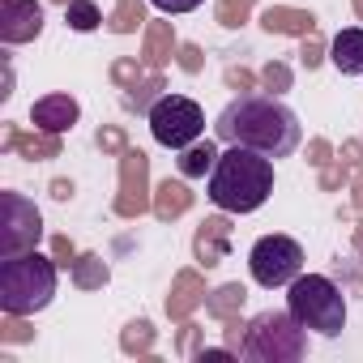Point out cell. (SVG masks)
<instances>
[{"mask_svg": "<svg viewBox=\"0 0 363 363\" xmlns=\"http://www.w3.org/2000/svg\"><path fill=\"white\" fill-rule=\"evenodd\" d=\"M218 141L227 145H252L269 158H286L299 145V120L291 107H282L269 94H240L235 103H227L214 120Z\"/></svg>", "mask_w": 363, "mask_h": 363, "instance_id": "1", "label": "cell"}, {"mask_svg": "<svg viewBox=\"0 0 363 363\" xmlns=\"http://www.w3.org/2000/svg\"><path fill=\"white\" fill-rule=\"evenodd\" d=\"M274 193V162L252 145H231L210 171V201L227 214H252Z\"/></svg>", "mask_w": 363, "mask_h": 363, "instance_id": "2", "label": "cell"}, {"mask_svg": "<svg viewBox=\"0 0 363 363\" xmlns=\"http://www.w3.org/2000/svg\"><path fill=\"white\" fill-rule=\"evenodd\" d=\"M56 269L60 265L39 257L35 248L18 252V257H5L0 261V308L18 312V316L43 312L56 295Z\"/></svg>", "mask_w": 363, "mask_h": 363, "instance_id": "3", "label": "cell"}, {"mask_svg": "<svg viewBox=\"0 0 363 363\" xmlns=\"http://www.w3.org/2000/svg\"><path fill=\"white\" fill-rule=\"evenodd\" d=\"M286 308L303 329H312L320 337H337L346 329V295L325 274H299L286 291Z\"/></svg>", "mask_w": 363, "mask_h": 363, "instance_id": "4", "label": "cell"}, {"mask_svg": "<svg viewBox=\"0 0 363 363\" xmlns=\"http://www.w3.org/2000/svg\"><path fill=\"white\" fill-rule=\"evenodd\" d=\"M303 350H308V329L286 308V312H261L248 320L240 359H248V363H295V359H303Z\"/></svg>", "mask_w": 363, "mask_h": 363, "instance_id": "5", "label": "cell"}, {"mask_svg": "<svg viewBox=\"0 0 363 363\" xmlns=\"http://www.w3.org/2000/svg\"><path fill=\"white\" fill-rule=\"evenodd\" d=\"M201 128H206V111L184 94H162L150 107V133L167 150H189L201 137Z\"/></svg>", "mask_w": 363, "mask_h": 363, "instance_id": "6", "label": "cell"}, {"mask_svg": "<svg viewBox=\"0 0 363 363\" xmlns=\"http://www.w3.org/2000/svg\"><path fill=\"white\" fill-rule=\"evenodd\" d=\"M248 269L252 278L274 291V286H291L303 269V248L291 240V235H261L248 252Z\"/></svg>", "mask_w": 363, "mask_h": 363, "instance_id": "7", "label": "cell"}, {"mask_svg": "<svg viewBox=\"0 0 363 363\" xmlns=\"http://www.w3.org/2000/svg\"><path fill=\"white\" fill-rule=\"evenodd\" d=\"M0 210H5V223H0V261L30 252L43 235V218H39L35 201H26L22 193H0Z\"/></svg>", "mask_w": 363, "mask_h": 363, "instance_id": "8", "label": "cell"}, {"mask_svg": "<svg viewBox=\"0 0 363 363\" xmlns=\"http://www.w3.org/2000/svg\"><path fill=\"white\" fill-rule=\"evenodd\" d=\"M145 210H154V197H150V158L128 145L120 154V197H116V214L120 218H141Z\"/></svg>", "mask_w": 363, "mask_h": 363, "instance_id": "9", "label": "cell"}, {"mask_svg": "<svg viewBox=\"0 0 363 363\" xmlns=\"http://www.w3.org/2000/svg\"><path fill=\"white\" fill-rule=\"evenodd\" d=\"M43 30V5L39 0H0V39L5 43H30Z\"/></svg>", "mask_w": 363, "mask_h": 363, "instance_id": "10", "label": "cell"}, {"mask_svg": "<svg viewBox=\"0 0 363 363\" xmlns=\"http://www.w3.org/2000/svg\"><path fill=\"white\" fill-rule=\"evenodd\" d=\"M227 252H231V218H227V210H223V214H214V218H206V223L197 227V235H193V257H197L206 269H214V265L227 261Z\"/></svg>", "mask_w": 363, "mask_h": 363, "instance_id": "11", "label": "cell"}, {"mask_svg": "<svg viewBox=\"0 0 363 363\" xmlns=\"http://www.w3.org/2000/svg\"><path fill=\"white\" fill-rule=\"evenodd\" d=\"M77 116H82V107H77V99H69V94H43V99L30 107V120H35V128H43V133H69V128L77 124Z\"/></svg>", "mask_w": 363, "mask_h": 363, "instance_id": "12", "label": "cell"}, {"mask_svg": "<svg viewBox=\"0 0 363 363\" xmlns=\"http://www.w3.org/2000/svg\"><path fill=\"white\" fill-rule=\"evenodd\" d=\"M5 150H18L22 158L30 162H43V158H60V133H22L18 124H5Z\"/></svg>", "mask_w": 363, "mask_h": 363, "instance_id": "13", "label": "cell"}, {"mask_svg": "<svg viewBox=\"0 0 363 363\" xmlns=\"http://www.w3.org/2000/svg\"><path fill=\"white\" fill-rule=\"evenodd\" d=\"M206 282H201V274L197 269H179L175 274V282H171V295H167V316L171 320H184L197 303H206Z\"/></svg>", "mask_w": 363, "mask_h": 363, "instance_id": "14", "label": "cell"}, {"mask_svg": "<svg viewBox=\"0 0 363 363\" xmlns=\"http://www.w3.org/2000/svg\"><path fill=\"white\" fill-rule=\"evenodd\" d=\"M261 26L269 30V35H316V18L308 13V9H291V5H269L265 13H261Z\"/></svg>", "mask_w": 363, "mask_h": 363, "instance_id": "15", "label": "cell"}, {"mask_svg": "<svg viewBox=\"0 0 363 363\" xmlns=\"http://www.w3.org/2000/svg\"><path fill=\"white\" fill-rule=\"evenodd\" d=\"M175 52H179V43H175V26H171V22H145L141 65H145V69H162Z\"/></svg>", "mask_w": 363, "mask_h": 363, "instance_id": "16", "label": "cell"}, {"mask_svg": "<svg viewBox=\"0 0 363 363\" xmlns=\"http://www.w3.org/2000/svg\"><path fill=\"white\" fill-rule=\"evenodd\" d=\"M329 60L337 65V73L359 77V73H363V26L337 30V39L329 43Z\"/></svg>", "mask_w": 363, "mask_h": 363, "instance_id": "17", "label": "cell"}, {"mask_svg": "<svg viewBox=\"0 0 363 363\" xmlns=\"http://www.w3.org/2000/svg\"><path fill=\"white\" fill-rule=\"evenodd\" d=\"M193 210V193L184 179H162V184L154 189V218L162 223H175L179 214H189Z\"/></svg>", "mask_w": 363, "mask_h": 363, "instance_id": "18", "label": "cell"}, {"mask_svg": "<svg viewBox=\"0 0 363 363\" xmlns=\"http://www.w3.org/2000/svg\"><path fill=\"white\" fill-rule=\"evenodd\" d=\"M179 175L184 179H201L206 171H214V162H218V150H214V141H193L189 150H179Z\"/></svg>", "mask_w": 363, "mask_h": 363, "instance_id": "19", "label": "cell"}, {"mask_svg": "<svg viewBox=\"0 0 363 363\" xmlns=\"http://www.w3.org/2000/svg\"><path fill=\"white\" fill-rule=\"evenodd\" d=\"M244 299H248V291H244L240 282H227V286H218V291L206 295V312H210L214 320H231V316H240Z\"/></svg>", "mask_w": 363, "mask_h": 363, "instance_id": "20", "label": "cell"}, {"mask_svg": "<svg viewBox=\"0 0 363 363\" xmlns=\"http://www.w3.org/2000/svg\"><path fill=\"white\" fill-rule=\"evenodd\" d=\"M73 282H77L82 291H99V286H107V261L94 257V252H82V257L73 261Z\"/></svg>", "mask_w": 363, "mask_h": 363, "instance_id": "21", "label": "cell"}, {"mask_svg": "<svg viewBox=\"0 0 363 363\" xmlns=\"http://www.w3.org/2000/svg\"><path fill=\"white\" fill-rule=\"evenodd\" d=\"M107 26H111L116 35H133L137 26H145V5H141V0H116Z\"/></svg>", "mask_w": 363, "mask_h": 363, "instance_id": "22", "label": "cell"}, {"mask_svg": "<svg viewBox=\"0 0 363 363\" xmlns=\"http://www.w3.org/2000/svg\"><path fill=\"white\" fill-rule=\"evenodd\" d=\"M65 22H69V30L86 35V30L103 26V13H99L94 0H69V5H65Z\"/></svg>", "mask_w": 363, "mask_h": 363, "instance_id": "23", "label": "cell"}, {"mask_svg": "<svg viewBox=\"0 0 363 363\" xmlns=\"http://www.w3.org/2000/svg\"><path fill=\"white\" fill-rule=\"evenodd\" d=\"M145 77H150V69H145V65H137V60H128V56L111 60V82L124 90V99H128V94H137Z\"/></svg>", "mask_w": 363, "mask_h": 363, "instance_id": "24", "label": "cell"}, {"mask_svg": "<svg viewBox=\"0 0 363 363\" xmlns=\"http://www.w3.org/2000/svg\"><path fill=\"white\" fill-rule=\"evenodd\" d=\"M162 90H167V77H162L158 69H150V77L141 82V90H137V94H128L124 103H128V107H137V111H150V107L162 99Z\"/></svg>", "mask_w": 363, "mask_h": 363, "instance_id": "25", "label": "cell"}, {"mask_svg": "<svg viewBox=\"0 0 363 363\" xmlns=\"http://www.w3.org/2000/svg\"><path fill=\"white\" fill-rule=\"evenodd\" d=\"M120 346H124V354H145V350L154 346V325H150V320H133V325L120 333Z\"/></svg>", "mask_w": 363, "mask_h": 363, "instance_id": "26", "label": "cell"}, {"mask_svg": "<svg viewBox=\"0 0 363 363\" xmlns=\"http://www.w3.org/2000/svg\"><path fill=\"white\" fill-rule=\"evenodd\" d=\"M252 5H257V0H218V9H214V18L223 22V26H244L248 22V13H252Z\"/></svg>", "mask_w": 363, "mask_h": 363, "instance_id": "27", "label": "cell"}, {"mask_svg": "<svg viewBox=\"0 0 363 363\" xmlns=\"http://www.w3.org/2000/svg\"><path fill=\"white\" fill-rule=\"evenodd\" d=\"M261 86H265V90H274V94L291 90V69H286L282 60H269V65L261 69Z\"/></svg>", "mask_w": 363, "mask_h": 363, "instance_id": "28", "label": "cell"}, {"mask_svg": "<svg viewBox=\"0 0 363 363\" xmlns=\"http://www.w3.org/2000/svg\"><path fill=\"white\" fill-rule=\"evenodd\" d=\"M35 329L18 316V312H5V320H0V342H30Z\"/></svg>", "mask_w": 363, "mask_h": 363, "instance_id": "29", "label": "cell"}, {"mask_svg": "<svg viewBox=\"0 0 363 363\" xmlns=\"http://www.w3.org/2000/svg\"><path fill=\"white\" fill-rule=\"evenodd\" d=\"M99 150L103 154H124L128 150V137H124V128H116V124H107V128H99Z\"/></svg>", "mask_w": 363, "mask_h": 363, "instance_id": "30", "label": "cell"}, {"mask_svg": "<svg viewBox=\"0 0 363 363\" xmlns=\"http://www.w3.org/2000/svg\"><path fill=\"white\" fill-rule=\"evenodd\" d=\"M346 179H350V171H346L342 162H325V167H320V189H325V193H337Z\"/></svg>", "mask_w": 363, "mask_h": 363, "instance_id": "31", "label": "cell"}, {"mask_svg": "<svg viewBox=\"0 0 363 363\" xmlns=\"http://www.w3.org/2000/svg\"><path fill=\"white\" fill-rule=\"evenodd\" d=\"M52 261H56L60 269H73V261H77V248L69 244V235H56V240H52Z\"/></svg>", "mask_w": 363, "mask_h": 363, "instance_id": "32", "label": "cell"}, {"mask_svg": "<svg viewBox=\"0 0 363 363\" xmlns=\"http://www.w3.org/2000/svg\"><path fill=\"white\" fill-rule=\"evenodd\" d=\"M179 69H184V73H201V48L197 43H179Z\"/></svg>", "mask_w": 363, "mask_h": 363, "instance_id": "33", "label": "cell"}, {"mask_svg": "<svg viewBox=\"0 0 363 363\" xmlns=\"http://www.w3.org/2000/svg\"><path fill=\"white\" fill-rule=\"evenodd\" d=\"M337 162H342L346 171H363V141H346L342 154H337Z\"/></svg>", "mask_w": 363, "mask_h": 363, "instance_id": "34", "label": "cell"}, {"mask_svg": "<svg viewBox=\"0 0 363 363\" xmlns=\"http://www.w3.org/2000/svg\"><path fill=\"white\" fill-rule=\"evenodd\" d=\"M299 56H303V65H308V69H316V65L325 60V43H320L316 35H303V52H299Z\"/></svg>", "mask_w": 363, "mask_h": 363, "instance_id": "35", "label": "cell"}, {"mask_svg": "<svg viewBox=\"0 0 363 363\" xmlns=\"http://www.w3.org/2000/svg\"><path fill=\"white\" fill-rule=\"evenodd\" d=\"M154 9H162V13H193L201 0H150Z\"/></svg>", "mask_w": 363, "mask_h": 363, "instance_id": "36", "label": "cell"}, {"mask_svg": "<svg viewBox=\"0 0 363 363\" xmlns=\"http://www.w3.org/2000/svg\"><path fill=\"white\" fill-rule=\"evenodd\" d=\"M244 329H248V325H244L240 316H231V320H227V346H231L235 354H240V346H244Z\"/></svg>", "mask_w": 363, "mask_h": 363, "instance_id": "37", "label": "cell"}, {"mask_svg": "<svg viewBox=\"0 0 363 363\" xmlns=\"http://www.w3.org/2000/svg\"><path fill=\"white\" fill-rule=\"evenodd\" d=\"M227 86H235V90H252L257 77H252L248 69H227Z\"/></svg>", "mask_w": 363, "mask_h": 363, "instance_id": "38", "label": "cell"}, {"mask_svg": "<svg viewBox=\"0 0 363 363\" xmlns=\"http://www.w3.org/2000/svg\"><path fill=\"white\" fill-rule=\"evenodd\" d=\"M308 162H312V167H325V162H329V141H325V137H316V141L308 145Z\"/></svg>", "mask_w": 363, "mask_h": 363, "instance_id": "39", "label": "cell"}, {"mask_svg": "<svg viewBox=\"0 0 363 363\" xmlns=\"http://www.w3.org/2000/svg\"><path fill=\"white\" fill-rule=\"evenodd\" d=\"M197 325H184V333H179V354H197Z\"/></svg>", "mask_w": 363, "mask_h": 363, "instance_id": "40", "label": "cell"}, {"mask_svg": "<svg viewBox=\"0 0 363 363\" xmlns=\"http://www.w3.org/2000/svg\"><path fill=\"white\" fill-rule=\"evenodd\" d=\"M52 197L56 201H69L73 197V184H69V179H52Z\"/></svg>", "mask_w": 363, "mask_h": 363, "instance_id": "41", "label": "cell"}, {"mask_svg": "<svg viewBox=\"0 0 363 363\" xmlns=\"http://www.w3.org/2000/svg\"><path fill=\"white\" fill-rule=\"evenodd\" d=\"M354 210L363 214V171H359V179H354Z\"/></svg>", "mask_w": 363, "mask_h": 363, "instance_id": "42", "label": "cell"}, {"mask_svg": "<svg viewBox=\"0 0 363 363\" xmlns=\"http://www.w3.org/2000/svg\"><path fill=\"white\" fill-rule=\"evenodd\" d=\"M354 248H359V252H363V223H359V227H354Z\"/></svg>", "mask_w": 363, "mask_h": 363, "instance_id": "43", "label": "cell"}, {"mask_svg": "<svg viewBox=\"0 0 363 363\" xmlns=\"http://www.w3.org/2000/svg\"><path fill=\"white\" fill-rule=\"evenodd\" d=\"M350 5H354V13H359V22H363V0H350Z\"/></svg>", "mask_w": 363, "mask_h": 363, "instance_id": "44", "label": "cell"}, {"mask_svg": "<svg viewBox=\"0 0 363 363\" xmlns=\"http://www.w3.org/2000/svg\"><path fill=\"white\" fill-rule=\"evenodd\" d=\"M56 5H69V0H56Z\"/></svg>", "mask_w": 363, "mask_h": 363, "instance_id": "45", "label": "cell"}]
</instances>
